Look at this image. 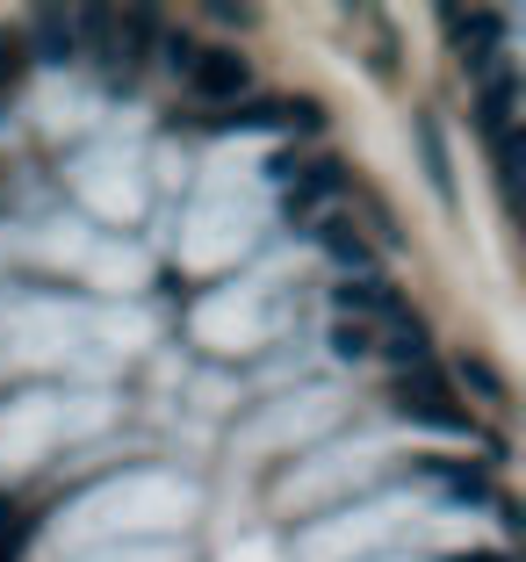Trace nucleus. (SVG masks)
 Instances as JSON below:
<instances>
[{"mask_svg":"<svg viewBox=\"0 0 526 562\" xmlns=\"http://www.w3.org/2000/svg\"><path fill=\"white\" fill-rule=\"evenodd\" d=\"M390 404L404 418H412V426H433V432H469V412H461L455 397H447V382L440 375H404L390 390Z\"/></svg>","mask_w":526,"mask_h":562,"instance_id":"obj_1","label":"nucleus"},{"mask_svg":"<svg viewBox=\"0 0 526 562\" xmlns=\"http://www.w3.org/2000/svg\"><path fill=\"white\" fill-rule=\"evenodd\" d=\"M181 72H188V87H195L202 101H238V94H246V58L224 50V44H202Z\"/></svg>","mask_w":526,"mask_h":562,"instance_id":"obj_2","label":"nucleus"},{"mask_svg":"<svg viewBox=\"0 0 526 562\" xmlns=\"http://www.w3.org/2000/svg\"><path fill=\"white\" fill-rule=\"evenodd\" d=\"M80 30H87V15H66V8H36V15H30V36H22V50H36V58H51V66H66V58H80Z\"/></svg>","mask_w":526,"mask_h":562,"instance_id":"obj_3","label":"nucleus"},{"mask_svg":"<svg viewBox=\"0 0 526 562\" xmlns=\"http://www.w3.org/2000/svg\"><path fill=\"white\" fill-rule=\"evenodd\" d=\"M339 311L361 325V317H390V325H404V303H396V289H382V281H339Z\"/></svg>","mask_w":526,"mask_h":562,"instance_id":"obj_4","label":"nucleus"},{"mask_svg":"<svg viewBox=\"0 0 526 562\" xmlns=\"http://www.w3.org/2000/svg\"><path fill=\"white\" fill-rule=\"evenodd\" d=\"M339 188V166H303L296 188H289V216H317V202Z\"/></svg>","mask_w":526,"mask_h":562,"instance_id":"obj_5","label":"nucleus"},{"mask_svg":"<svg viewBox=\"0 0 526 562\" xmlns=\"http://www.w3.org/2000/svg\"><path fill=\"white\" fill-rule=\"evenodd\" d=\"M418 145H426V173H433V188L455 202V173H447V145H440V123H433V116H418Z\"/></svg>","mask_w":526,"mask_h":562,"instance_id":"obj_6","label":"nucleus"},{"mask_svg":"<svg viewBox=\"0 0 526 562\" xmlns=\"http://www.w3.org/2000/svg\"><path fill=\"white\" fill-rule=\"evenodd\" d=\"M325 246H332V260H346V267H354V281L368 274V246H361L354 232H346V224H325Z\"/></svg>","mask_w":526,"mask_h":562,"instance_id":"obj_7","label":"nucleus"},{"mask_svg":"<svg viewBox=\"0 0 526 562\" xmlns=\"http://www.w3.org/2000/svg\"><path fill=\"white\" fill-rule=\"evenodd\" d=\"M332 347H339L346 361H361V353H376V331L354 325V317H339V325H332Z\"/></svg>","mask_w":526,"mask_h":562,"instance_id":"obj_8","label":"nucleus"},{"mask_svg":"<svg viewBox=\"0 0 526 562\" xmlns=\"http://www.w3.org/2000/svg\"><path fill=\"white\" fill-rule=\"evenodd\" d=\"M455 375L469 382V390H477V397H491V404L505 397V382H497V368H491V361H469V353H461V368H455Z\"/></svg>","mask_w":526,"mask_h":562,"instance_id":"obj_9","label":"nucleus"},{"mask_svg":"<svg viewBox=\"0 0 526 562\" xmlns=\"http://www.w3.org/2000/svg\"><path fill=\"white\" fill-rule=\"evenodd\" d=\"M22 58H30V50H22V36H8V30H0V94H8V87H15Z\"/></svg>","mask_w":526,"mask_h":562,"instance_id":"obj_10","label":"nucleus"},{"mask_svg":"<svg viewBox=\"0 0 526 562\" xmlns=\"http://www.w3.org/2000/svg\"><path fill=\"white\" fill-rule=\"evenodd\" d=\"M15 555H22V519L0 505V562H15Z\"/></svg>","mask_w":526,"mask_h":562,"instance_id":"obj_11","label":"nucleus"},{"mask_svg":"<svg viewBox=\"0 0 526 562\" xmlns=\"http://www.w3.org/2000/svg\"><path fill=\"white\" fill-rule=\"evenodd\" d=\"M461 562H505V555H461Z\"/></svg>","mask_w":526,"mask_h":562,"instance_id":"obj_12","label":"nucleus"}]
</instances>
